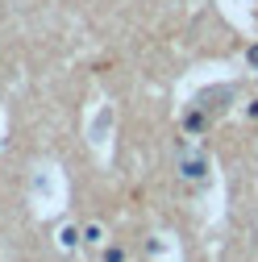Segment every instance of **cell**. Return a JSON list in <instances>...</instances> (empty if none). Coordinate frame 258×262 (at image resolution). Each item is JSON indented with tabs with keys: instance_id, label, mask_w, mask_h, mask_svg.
Segmentation results:
<instances>
[{
	"instance_id": "5b68a950",
	"label": "cell",
	"mask_w": 258,
	"mask_h": 262,
	"mask_svg": "<svg viewBox=\"0 0 258 262\" xmlns=\"http://www.w3.org/2000/svg\"><path fill=\"white\" fill-rule=\"evenodd\" d=\"M100 262H129V254H125L121 246H113V242H109V246L100 250Z\"/></svg>"
},
{
	"instance_id": "3957f363",
	"label": "cell",
	"mask_w": 258,
	"mask_h": 262,
	"mask_svg": "<svg viewBox=\"0 0 258 262\" xmlns=\"http://www.w3.org/2000/svg\"><path fill=\"white\" fill-rule=\"evenodd\" d=\"M54 242H58V250H79V246H83V233H79L75 221H67V225H58Z\"/></svg>"
},
{
	"instance_id": "277c9868",
	"label": "cell",
	"mask_w": 258,
	"mask_h": 262,
	"mask_svg": "<svg viewBox=\"0 0 258 262\" xmlns=\"http://www.w3.org/2000/svg\"><path fill=\"white\" fill-rule=\"evenodd\" d=\"M200 129H204V117H200V113H187V117H183V134H187V138H196Z\"/></svg>"
},
{
	"instance_id": "6da1fadb",
	"label": "cell",
	"mask_w": 258,
	"mask_h": 262,
	"mask_svg": "<svg viewBox=\"0 0 258 262\" xmlns=\"http://www.w3.org/2000/svg\"><path fill=\"white\" fill-rule=\"evenodd\" d=\"M79 233H83V246H92V250H104V246H109V229H104L100 221H83Z\"/></svg>"
},
{
	"instance_id": "7a4b0ae2",
	"label": "cell",
	"mask_w": 258,
	"mask_h": 262,
	"mask_svg": "<svg viewBox=\"0 0 258 262\" xmlns=\"http://www.w3.org/2000/svg\"><path fill=\"white\" fill-rule=\"evenodd\" d=\"M179 175L183 179H204V158L191 154V142H183V158H179Z\"/></svg>"
},
{
	"instance_id": "52a82bcc",
	"label": "cell",
	"mask_w": 258,
	"mask_h": 262,
	"mask_svg": "<svg viewBox=\"0 0 258 262\" xmlns=\"http://www.w3.org/2000/svg\"><path fill=\"white\" fill-rule=\"evenodd\" d=\"M246 117H250V121H258V100H254V104L246 108Z\"/></svg>"
},
{
	"instance_id": "8992f818",
	"label": "cell",
	"mask_w": 258,
	"mask_h": 262,
	"mask_svg": "<svg viewBox=\"0 0 258 262\" xmlns=\"http://www.w3.org/2000/svg\"><path fill=\"white\" fill-rule=\"evenodd\" d=\"M246 62H250V67H258V42H254V46L246 50Z\"/></svg>"
}]
</instances>
